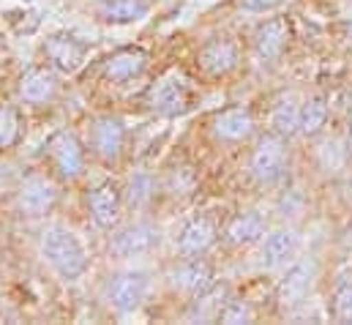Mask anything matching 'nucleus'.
I'll return each mask as SVG.
<instances>
[{"label":"nucleus","instance_id":"nucleus-9","mask_svg":"<svg viewBox=\"0 0 352 325\" xmlns=\"http://www.w3.org/2000/svg\"><path fill=\"white\" fill-rule=\"evenodd\" d=\"M88 50L90 47L85 41H80L77 36H69V33H55L44 41V52H47L50 63L63 74H74L85 63Z\"/></svg>","mask_w":352,"mask_h":325},{"label":"nucleus","instance_id":"nucleus-2","mask_svg":"<svg viewBox=\"0 0 352 325\" xmlns=\"http://www.w3.org/2000/svg\"><path fill=\"white\" fill-rule=\"evenodd\" d=\"M252 175L265 183V186H276L287 178V169H289V151H287V143L273 132V134H265L260 137L257 148L252 151Z\"/></svg>","mask_w":352,"mask_h":325},{"label":"nucleus","instance_id":"nucleus-6","mask_svg":"<svg viewBox=\"0 0 352 325\" xmlns=\"http://www.w3.org/2000/svg\"><path fill=\"white\" fill-rule=\"evenodd\" d=\"M197 63L205 74L210 77H224L230 72L238 69L241 63V50L238 44L230 39V36H213L208 39L202 47H199V55H197Z\"/></svg>","mask_w":352,"mask_h":325},{"label":"nucleus","instance_id":"nucleus-31","mask_svg":"<svg viewBox=\"0 0 352 325\" xmlns=\"http://www.w3.org/2000/svg\"><path fill=\"white\" fill-rule=\"evenodd\" d=\"M11 186H14V167L0 162V197H3L6 191H11Z\"/></svg>","mask_w":352,"mask_h":325},{"label":"nucleus","instance_id":"nucleus-22","mask_svg":"<svg viewBox=\"0 0 352 325\" xmlns=\"http://www.w3.org/2000/svg\"><path fill=\"white\" fill-rule=\"evenodd\" d=\"M227 295H230L227 284H208L202 293H197L191 317H194V320H216L219 312L224 309V304L230 301Z\"/></svg>","mask_w":352,"mask_h":325},{"label":"nucleus","instance_id":"nucleus-11","mask_svg":"<svg viewBox=\"0 0 352 325\" xmlns=\"http://www.w3.org/2000/svg\"><path fill=\"white\" fill-rule=\"evenodd\" d=\"M289 44V22L284 17H270L254 30V52L260 61H278Z\"/></svg>","mask_w":352,"mask_h":325},{"label":"nucleus","instance_id":"nucleus-14","mask_svg":"<svg viewBox=\"0 0 352 325\" xmlns=\"http://www.w3.org/2000/svg\"><path fill=\"white\" fill-rule=\"evenodd\" d=\"M123 143H126V126L120 118L107 115L93 123V151L104 162H118L123 154Z\"/></svg>","mask_w":352,"mask_h":325},{"label":"nucleus","instance_id":"nucleus-25","mask_svg":"<svg viewBox=\"0 0 352 325\" xmlns=\"http://www.w3.org/2000/svg\"><path fill=\"white\" fill-rule=\"evenodd\" d=\"M347 156H350V148H342L339 140H325V143L320 145V151H317L320 167L328 169V172H339V169H344Z\"/></svg>","mask_w":352,"mask_h":325},{"label":"nucleus","instance_id":"nucleus-12","mask_svg":"<svg viewBox=\"0 0 352 325\" xmlns=\"http://www.w3.org/2000/svg\"><path fill=\"white\" fill-rule=\"evenodd\" d=\"M90 216L96 219V224L101 230H112L120 222V211H123V197L120 189L115 183H101L88 194Z\"/></svg>","mask_w":352,"mask_h":325},{"label":"nucleus","instance_id":"nucleus-3","mask_svg":"<svg viewBox=\"0 0 352 325\" xmlns=\"http://www.w3.org/2000/svg\"><path fill=\"white\" fill-rule=\"evenodd\" d=\"M314 279H317V265L311 260H298L287 273L284 279L278 282V290H276V301L284 312H292L298 306L306 304V298L311 295L314 290Z\"/></svg>","mask_w":352,"mask_h":325},{"label":"nucleus","instance_id":"nucleus-27","mask_svg":"<svg viewBox=\"0 0 352 325\" xmlns=\"http://www.w3.org/2000/svg\"><path fill=\"white\" fill-rule=\"evenodd\" d=\"M254 309L246 304V301H241V298H230L227 304H224V309L219 312V323H254Z\"/></svg>","mask_w":352,"mask_h":325},{"label":"nucleus","instance_id":"nucleus-10","mask_svg":"<svg viewBox=\"0 0 352 325\" xmlns=\"http://www.w3.org/2000/svg\"><path fill=\"white\" fill-rule=\"evenodd\" d=\"M159 244H162V235L153 224H134V227L120 230L112 238L109 251L115 257H142V254H151L153 249H159Z\"/></svg>","mask_w":352,"mask_h":325},{"label":"nucleus","instance_id":"nucleus-20","mask_svg":"<svg viewBox=\"0 0 352 325\" xmlns=\"http://www.w3.org/2000/svg\"><path fill=\"white\" fill-rule=\"evenodd\" d=\"M298 254V235L295 230H276L265 238L263 246V265L265 268H278L287 265Z\"/></svg>","mask_w":352,"mask_h":325},{"label":"nucleus","instance_id":"nucleus-19","mask_svg":"<svg viewBox=\"0 0 352 325\" xmlns=\"http://www.w3.org/2000/svg\"><path fill=\"white\" fill-rule=\"evenodd\" d=\"M58 96V80L47 69H30L19 80V98L28 104H50Z\"/></svg>","mask_w":352,"mask_h":325},{"label":"nucleus","instance_id":"nucleus-8","mask_svg":"<svg viewBox=\"0 0 352 325\" xmlns=\"http://www.w3.org/2000/svg\"><path fill=\"white\" fill-rule=\"evenodd\" d=\"M58 202V186L44 175H30L16 191V205L25 216H44Z\"/></svg>","mask_w":352,"mask_h":325},{"label":"nucleus","instance_id":"nucleus-5","mask_svg":"<svg viewBox=\"0 0 352 325\" xmlns=\"http://www.w3.org/2000/svg\"><path fill=\"white\" fill-rule=\"evenodd\" d=\"M151 293V279L145 271H126V273H118L112 282H109V304L118 309V312H134L145 304Z\"/></svg>","mask_w":352,"mask_h":325},{"label":"nucleus","instance_id":"nucleus-23","mask_svg":"<svg viewBox=\"0 0 352 325\" xmlns=\"http://www.w3.org/2000/svg\"><path fill=\"white\" fill-rule=\"evenodd\" d=\"M328 115H331V109H328V101H325L322 96L306 98V101L300 104V126H298V132H300L303 137L320 134V132L325 129V123H328Z\"/></svg>","mask_w":352,"mask_h":325},{"label":"nucleus","instance_id":"nucleus-34","mask_svg":"<svg viewBox=\"0 0 352 325\" xmlns=\"http://www.w3.org/2000/svg\"><path fill=\"white\" fill-rule=\"evenodd\" d=\"M347 33L352 36V22H347Z\"/></svg>","mask_w":352,"mask_h":325},{"label":"nucleus","instance_id":"nucleus-7","mask_svg":"<svg viewBox=\"0 0 352 325\" xmlns=\"http://www.w3.org/2000/svg\"><path fill=\"white\" fill-rule=\"evenodd\" d=\"M47 156L52 159L55 169L60 178L74 180L82 175L85 169V151L80 145V140L72 132H58L50 143H47Z\"/></svg>","mask_w":352,"mask_h":325},{"label":"nucleus","instance_id":"nucleus-26","mask_svg":"<svg viewBox=\"0 0 352 325\" xmlns=\"http://www.w3.org/2000/svg\"><path fill=\"white\" fill-rule=\"evenodd\" d=\"M333 317L339 323H352V279H342L333 290Z\"/></svg>","mask_w":352,"mask_h":325},{"label":"nucleus","instance_id":"nucleus-24","mask_svg":"<svg viewBox=\"0 0 352 325\" xmlns=\"http://www.w3.org/2000/svg\"><path fill=\"white\" fill-rule=\"evenodd\" d=\"M270 126L278 137H292L298 134L300 126V107L295 101H278L270 112Z\"/></svg>","mask_w":352,"mask_h":325},{"label":"nucleus","instance_id":"nucleus-16","mask_svg":"<svg viewBox=\"0 0 352 325\" xmlns=\"http://www.w3.org/2000/svg\"><path fill=\"white\" fill-rule=\"evenodd\" d=\"M216 238H219L216 222L210 216H197L183 227V233L177 238V251L183 257H199L216 244Z\"/></svg>","mask_w":352,"mask_h":325},{"label":"nucleus","instance_id":"nucleus-21","mask_svg":"<svg viewBox=\"0 0 352 325\" xmlns=\"http://www.w3.org/2000/svg\"><path fill=\"white\" fill-rule=\"evenodd\" d=\"M265 235V219L260 213H238L227 224V241L235 246H252Z\"/></svg>","mask_w":352,"mask_h":325},{"label":"nucleus","instance_id":"nucleus-13","mask_svg":"<svg viewBox=\"0 0 352 325\" xmlns=\"http://www.w3.org/2000/svg\"><path fill=\"white\" fill-rule=\"evenodd\" d=\"M213 134L224 143H243L254 134V115L249 107H227L213 118Z\"/></svg>","mask_w":352,"mask_h":325},{"label":"nucleus","instance_id":"nucleus-33","mask_svg":"<svg viewBox=\"0 0 352 325\" xmlns=\"http://www.w3.org/2000/svg\"><path fill=\"white\" fill-rule=\"evenodd\" d=\"M344 98H347V101L352 104V82L347 85V87H344Z\"/></svg>","mask_w":352,"mask_h":325},{"label":"nucleus","instance_id":"nucleus-18","mask_svg":"<svg viewBox=\"0 0 352 325\" xmlns=\"http://www.w3.org/2000/svg\"><path fill=\"white\" fill-rule=\"evenodd\" d=\"M151 8H153V0H101L96 14L107 25H129V22L145 19Z\"/></svg>","mask_w":352,"mask_h":325},{"label":"nucleus","instance_id":"nucleus-30","mask_svg":"<svg viewBox=\"0 0 352 325\" xmlns=\"http://www.w3.org/2000/svg\"><path fill=\"white\" fill-rule=\"evenodd\" d=\"M284 0H238V6L243 11H254V14H265V11H273L278 8Z\"/></svg>","mask_w":352,"mask_h":325},{"label":"nucleus","instance_id":"nucleus-29","mask_svg":"<svg viewBox=\"0 0 352 325\" xmlns=\"http://www.w3.org/2000/svg\"><path fill=\"white\" fill-rule=\"evenodd\" d=\"M151 197H153V178L145 175V172L134 175L131 183H129V202L131 205H145Z\"/></svg>","mask_w":352,"mask_h":325},{"label":"nucleus","instance_id":"nucleus-28","mask_svg":"<svg viewBox=\"0 0 352 325\" xmlns=\"http://www.w3.org/2000/svg\"><path fill=\"white\" fill-rule=\"evenodd\" d=\"M19 137V115L14 107H0V151L11 148Z\"/></svg>","mask_w":352,"mask_h":325},{"label":"nucleus","instance_id":"nucleus-17","mask_svg":"<svg viewBox=\"0 0 352 325\" xmlns=\"http://www.w3.org/2000/svg\"><path fill=\"white\" fill-rule=\"evenodd\" d=\"M170 284L180 290V293H188V295H197L202 293L208 284H213V268L199 260V257H191V260H183L180 265H175L170 271Z\"/></svg>","mask_w":352,"mask_h":325},{"label":"nucleus","instance_id":"nucleus-4","mask_svg":"<svg viewBox=\"0 0 352 325\" xmlns=\"http://www.w3.org/2000/svg\"><path fill=\"white\" fill-rule=\"evenodd\" d=\"M191 104H194V87L180 74H167L151 90V107L164 118H177L188 112Z\"/></svg>","mask_w":352,"mask_h":325},{"label":"nucleus","instance_id":"nucleus-1","mask_svg":"<svg viewBox=\"0 0 352 325\" xmlns=\"http://www.w3.org/2000/svg\"><path fill=\"white\" fill-rule=\"evenodd\" d=\"M41 257L60 279H80L88 271V249L66 227H47L41 235Z\"/></svg>","mask_w":352,"mask_h":325},{"label":"nucleus","instance_id":"nucleus-32","mask_svg":"<svg viewBox=\"0 0 352 325\" xmlns=\"http://www.w3.org/2000/svg\"><path fill=\"white\" fill-rule=\"evenodd\" d=\"M347 148H350V154H352V120H350V126H347Z\"/></svg>","mask_w":352,"mask_h":325},{"label":"nucleus","instance_id":"nucleus-15","mask_svg":"<svg viewBox=\"0 0 352 325\" xmlns=\"http://www.w3.org/2000/svg\"><path fill=\"white\" fill-rule=\"evenodd\" d=\"M148 61H151V55L142 47H123L107 58L104 74L109 82H129L148 69Z\"/></svg>","mask_w":352,"mask_h":325}]
</instances>
